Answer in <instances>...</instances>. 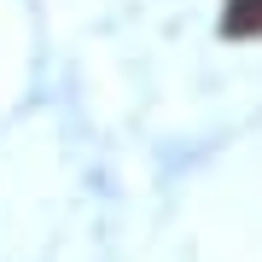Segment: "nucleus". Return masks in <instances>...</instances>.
<instances>
[{
	"instance_id": "f257e3e1",
	"label": "nucleus",
	"mask_w": 262,
	"mask_h": 262,
	"mask_svg": "<svg viewBox=\"0 0 262 262\" xmlns=\"http://www.w3.org/2000/svg\"><path fill=\"white\" fill-rule=\"evenodd\" d=\"M215 35L222 41H256L262 35V0H227L222 18H215Z\"/></svg>"
}]
</instances>
